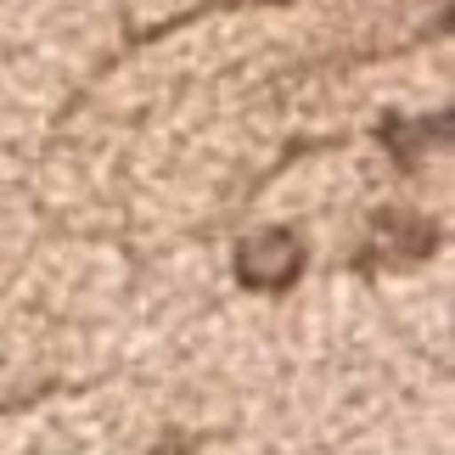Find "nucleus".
Segmentation results:
<instances>
[{"label": "nucleus", "mask_w": 455, "mask_h": 455, "mask_svg": "<svg viewBox=\"0 0 455 455\" xmlns=\"http://www.w3.org/2000/svg\"><path fill=\"white\" fill-rule=\"evenodd\" d=\"M439 248V225L427 214H411V208H382L365 231L360 253H355V270L360 275H377V270H411Z\"/></svg>", "instance_id": "obj_1"}, {"label": "nucleus", "mask_w": 455, "mask_h": 455, "mask_svg": "<svg viewBox=\"0 0 455 455\" xmlns=\"http://www.w3.org/2000/svg\"><path fill=\"white\" fill-rule=\"evenodd\" d=\"M299 275H304V242L282 225H265L236 248V282L253 292H287Z\"/></svg>", "instance_id": "obj_2"}, {"label": "nucleus", "mask_w": 455, "mask_h": 455, "mask_svg": "<svg viewBox=\"0 0 455 455\" xmlns=\"http://www.w3.org/2000/svg\"><path fill=\"white\" fill-rule=\"evenodd\" d=\"M444 130H450V113H439L433 124H427V118H394L388 113L377 124V141L399 157V169H416V157L427 152V141H444Z\"/></svg>", "instance_id": "obj_3"}, {"label": "nucleus", "mask_w": 455, "mask_h": 455, "mask_svg": "<svg viewBox=\"0 0 455 455\" xmlns=\"http://www.w3.org/2000/svg\"><path fill=\"white\" fill-rule=\"evenodd\" d=\"M220 6H248V0H220ZM253 6H287V0H253Z\"/></svg>", "instance_id": "obj_4"}]
</instances>
